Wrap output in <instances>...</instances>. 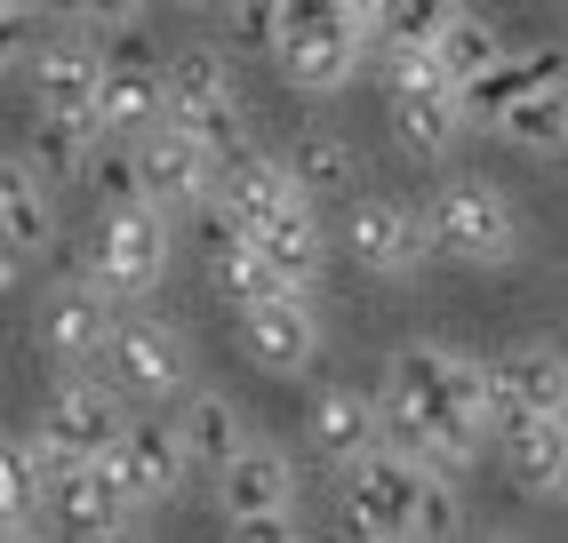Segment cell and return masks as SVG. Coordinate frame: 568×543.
Wrapping results in <instances>:
<instances>
[{"label": "cell", "instance_id": "9a60e30c", "mask_svg": "<svg viewBox=\"0 0 568 543\" xmlns=\"http://www.w3.org/2000/svg\"><path fill=\"white\" fill-rule=\"evenodd\" d=\"M393 440L385 423V392H353V383H321L313 408H305V448L321 463H361Z\"/></svg>", "mask_w": 568, "mask_h": 543}, {"label": "cell", "instance_id": "d590c367", "mask_svg": "<svg viewBox=\"0 0 568 543\" xmlns=\"http://www.w3.org/2000/svg\"><path fill=\"white\" fill-rule=\"evenodd\" d=\"M552 503H568V463H560V488H552Z\"/></svg>", "mask_w": 568, "mask_h": 543}, {"label": "cell", "instance_id": "484cf974", "mask_svg": "<svg viewBox=\"0 0 568 543\" xmlns=\"http://www.w3.org/2000/svg\"><path fill=\"white\" fill-rule=\"evenodd\" d=\"M497 136L520 144V152H537V161H560V152H568V81L520 89V96L497 112Z\"/></svg>", "mask_w": 568, "mask_h": 543}, {"label": "cell", "instance_id": "f1b7e54d", "mask_svg": "<svg viewBox=\"0 0 568 543\" xmlns=\"http://www.w3.org/2000/svg\"><path fill=\"white\" fill-rule=\"evenodd\" d=\"M505 57H513V41H505V32L488 24V17H473V9L448 24V41H440V64H448V81H457V89L488 81V72H497Z\"/></svg>", "mask_w": 568, "mask_h": 543}, {"label": "cell", "instance_id": "d6986e66", "mask_svg": "<svg viewBox=\"0 0 568 543\" xmlns=\"http://www.w3.org/2000/svg\"><path fill=\"white\" fill-rule=\"evenodd\" d=\"M104 136H153L169 129V64L161 57H104Z\"/></svg>", "mask_w": 568, "mask_h": 543}, {"label": "cell", "instance_id": "e0dca14e", "mask_svg": "<svg viewBox=\"0 0 568 543\" xmlns=\"http://www.w3.org/2000/svg\"><path fill=\"white\" fill-rule=\"evenodd\" d=\"M368 57V32L361 24H305V32H273V64H281V81L288 89H305V96H336L361 72Z\"/></svg>", "mask_w": 568, "mask_h": 543}, {"label": "cell", "instance_id": "603a6c76", "mask_svg": "<svg viewBox=\"0 0 568 543\" xmlns=\"http://www.w3.org/2000/svg\"><path fill=\"white\" fill-rule=\"evenodd\" d=\"M497 455L520 495H552L568 463V416H497Z\"/></svg>", "mask_w": 568, "mask_h": 543}, {"label": "cell", "instance_id": "7402d4cb", "mask_svg": "<svg viewBox=\"0 0 568 543\" xmlns=\"http://www.w3.org/2000/svg\"><path fill=\"white\" fill-rule=\"evenodd\" d=\"M497 368V416H568V352L560 344H513Z\"/></svg>", "mask_w": 568, "mask_h": 543}, {"label": "cell", "instance_id": "2e32d148", "mask_svg": "<svg viewBox=\"0 0 568 543\" xmlns=\"http://www.w3.org/2000/svg\"><path fill=\"white\" fill-rule=\"evenodd\" d=\"M104 463H112V480L129 488V503H136V512H161V503H176V495H184L193 448H184V432H176V423H129V432H121V448H112Z\"/></svg>", "mask_w": 568, "mask_h": 543}, {"label": "cell", "instance_id": "4316f807", "mask_svg": "<svg viewBox=\"0 0 568 543\" xmlns=\"http://www.w3.org/2000/svg\"><path fill=\"white\" fill-rule=\"evenodd\" d=\"M296 184H305L313 201H353V192H361V152H353V136L305 129V136H296Z\"/></svg>", "mask_w": 568, "mask_h": 543}, {"label": "cell", "instance_id": "cb8c5ba5", "mask_svg": "<svg viewBox=\"0 0 568 543\" xmlns=\"http://www.w3.org/2000/svg\"><path fill=\"white\" fill-rule=\"evenodd\" d=\"M176 432H184V448H193V463H209V472H224L241 448H248V423H241V408L224 400V392H209V383H184L176 392Z\"/></svg>", "mask_w": 568, "mask_h": 543}, {"label": "cell", "instance_id": "6da1fadb", "mask_svg": "<svg viewBox=\"0 0 568 543\" xmlns=\"http://www.w3.org/2000/svg\"><path fill=\"white\" fill-rule=\"evenodd\" d=\"M385 423L393 448L425 455L433 472H473L480 448L497 440V368L457 352V344H408L385 360Z\"/></svg>", "mask_w": 568, "mask_h": 543}, {"label": "cell", "instance_id": "7a4b0ae2", "mask_svg": "<svg viewBox=\"0 0 568 543\" xmlns=\"http://www.w3.org/2000/svg\"><path fill=\"white\" fill-rule=\"evenodd\" d=\"M385 112H393V136H400L408 161H448V152H457V136L473 129L465 89L448 81L440 49L385 57Z\"/></svg>", "mask_w": 568, "mask_h": 543}, {"label": "cell", "instance_id": "44dd1931", "mask_svg": "<svg viewBox=\"0 0 568 543\" xmlns=\"http://www.w3.org/2000/svg\"><path fill=\"white\" fill-rule=\"evenodd\" d=\"M32 104H41V112H72V121H97V112H104V49L49 41L41 57H32Z\"/></svg>", "mask_w": 568, "mask_h": 543}, {"label": "cell", "instance_id": "ba28073f", "mask_svg": "<svg viewBox=\"0 0 568 543\" xmlns=\"http://www.w3.org/2000/svg\"><path fill=\"white\" fill-rule=\"evenodd\" d=\"M425 216H433V248L448 264H480L488 272V264H513L520 256V208L505 201L497 184H480V176L448 184Z\"/></svg>", "mask_w": 568, "mask_h": 543}, {"label": "cell", "instance_id": "4fadbf2b", "mask_svg": "<svg viewBox=\"0 0 568 543\" xmlns=\"http://www.w3.org/2000/svg\"><path fill=\"white\" fill-rule=\"evenodd\" d=\"M241 328V360L264 368V376H305L321 360V313H313V296H264L248 304V313H233Z\"/></svg>", "mask_w": 568, "mask_h": 543}, {"label": "cell", "instance_id": "d4e9b609", "mask_svg": "<svg viewBox=\"0 0 568 543\" xmlns=\"http://www.w3.org/2000/svg\"><path fill=\"white\" fill-rule=\"evenodd\" d=\"M97 144L104 129L97 121H72V112H32V129H24V161L41 168L49 184H89V161H97Z\"/></svg>", "mask_w": 568, "mask_h": 543}, {"label": "cell", "instance_id": "4dcf8cb0", "mask_svg": "<svg viewBox=\"0 0 568 543\" xmlns=\"http://www.w3.org/2000/svg\"><path fill=\"white\" fill-rule=\"evenodd\" d=\"M416 535H465V495H457V472H425V503H416Z\"/></svg>", "mask_w": 568, "mask_h": 543}, {"label": "cell", "instance_id": "ffe728a7", "mask_svg": "<svg viewBox=\"0 0 568 543\" xmlns=\"http://www.w3.org/2000/svg\"><path fill=\"white\" fill-rule=\"evenodd\" d=\"M49 480H57V455L41 432H17L9 448H0V535H57L49 527Z\"/></svg>", "mask_w": 568, "mask_h": 543}, {"label": "cell", "instance_id": "8d00e7d4", "mask_svg": "<svg viewBox=\"0 0 568 543\" xmlns=\"http://www.w3.org/2000/svg\"><path fill=\"white\" fill-rule=\"evenodd\" d=\"M176 9H216V0H176Z\"/></svg>", "mask_w": 568, "mask_h": 543}, {"label": "cell", "instance_id": "5bb4252c", "mask_svg": "<svg viewBox=\"0 0 568 543\" xmlns=\"http://www.w3.org/2000/svg\"><path fill=\"white\" fill-rule=\"evenodd\" d=\"M136 152H144V184H153V201L169 208V216H201L216 192H224V161L193 136V129H153V136H136Z\"/></svg>", "mask_w": 568, "mask_h": 543}, {"label": "cell", "instance_id": "8992f818", "mask_svg": "<svg viewBox=\"0 0 568 543\" xmlns=\"http://www.w3.org/2000/svg\"><path fill=\"white\" fill-rule=\"evenodd\" d=\"M425 472L433 463L425 455H408V448H376V455H361V463H345V527L353 535H368V543H400V535H416V503H425Z\"/></svg>", "mask_w": 568, "mask_h": 543}, {"label": "cell", "instance_id": "836d02e7", "mask_svg": "<svg viewBox=\"0 0 568 543\" xmlns=\"http://www.w3.org/2000/svg\"><path fill=\"white\" fill-rule=\"evenodd\" d=\"M385 9H393V0H353V24L368 32V41H376V24H385Z\"/></svg>", "mask_w": 568, "mask_h": 543}, {"label": "cell", "instance_id": "5b68a950", "mask_svg": "<svg viewBox=\"0 0 568 543\" xmlns=\"http://www.w3.org/2000/svg\"><path fill=\"white\" fill-rule=\"evenodd\" d=\"M169 121L193 129L216 161H233V152L248 144V112H241V89H233V64H224V49L193 41L169 57Z\"/></svg>", "mask_w": 568, "mask_h": 543}, {"label": "cell", "instance_id": "f546056e", "mask_svg": "<svg viewBox=\"0 0 568 543\" xmlns=\"http://www.w3.org/2000/svg\"><path fill=\"white\" fill-rule=\"evenodd\" d=\"M89 192H97V208H136V201H153L136 136H104V144H97V161H89Z\"/></svg>", "mask_w": 568, "mask_h": 543}, {"label": "cell", "instance_id": "9c48e42d", "mask_svg": "<svg viewBox=\"0 0 568 543\" xmlns=\"http://www.w3.org/2000/svg\"><path fill=\"white\" fill-rule=\"evenodd\" d=\"M336 240H345V256L361 272H376V280H400V272H416L425 256H440L433 248V216L408 208V201H393V192H353Z\"/></svg>", "mask_w": 568, "mask_h": 543}, {"label": "cell", "instance_id": "83f0119b", "mask_svg": "<svg viewBox=\"0 0 568 543\" xmlns=\"http://www.w3.org/2000/svg\"><path fill=\"white\" fill-rule=\"evenodd\" d=\"M465 17V0H393L385 24H376V57H408V49H440L448 41V24Z\"/></svg>", "mask_w": 568, "mask_h": 543}, {"label": "cell", "instance_id": "52a82bcc", "mask_svg": "<svg viewBox=\"0 0 568 543\" xmlns=\"http://www.w3.org/2000/svg\"><path fill=\"white\" fill-rule=\"evenodd\" d=\"M32 432L49 440V455L64 463V455H112L121 448V432H129V392H121V376H97V368H72L57 392L41 400V423Z\"/></svg>", "mask_w": 568, "mask_h": 543}, {"label": "cell", "instance_id": "277c9868", "mask_svg": "<svg viewBox=\"0 0 568 543\" xmlns=\"http://www.w3.org/2000/svg\"><path fill=\"white\" fill-rule=\"evenodd\" d=\"M216 520L233 535H296V520H305V488H296L288 448L248 440L233 463H224V472H216Z\"/></svg>", "mask_w": 568, "mask_h": 543}, {"label": "cell", "instance_id": "7c38bea8", "mask_svg": "<svg viewBox=\"0 0 568 543\" xmlns=\"http://www.w3.org/2000/svg\"><path fill=\"white\" fill-rule=\"evenodd\" d=\"M32 336H41V352H49L57 368H97V360L112 352V336H121V320H112V296L81 272V280H64V288L41 296Z\"/></svg>", "mask_w": 568, "mask_h": 543}, {"label": "cell", "instance_id": "3957f363", "mask_svg": "<svg viewBox=\"0 0 568 543\" xmlns=\"http://www.w3.org/2000/svg\"><path fill=\"white\" fill-rule=\"evenodd\" d=\"M81 272L112 296V304H136L169 280V208L161 201H136V208H104L89 232V256Z\"/></svg>", "mask_w": 568, "mask_h": 543}, {"label": "cell", "instance_id": "8fae6325", "mask_svg": "<svg viewBox=\"0 0 568 543\" xmlns=\"http://www.w3.org/2000/svg\"><path fill=\"white\" fill-rule=\"evenodd\" d=\"M104 368L121 376L129 400H176L184 383H193V352H184V328L161 320V313H136L121 320V336H112Z\"/></svg>", "mask_w": 568, "mask_h": 543}, {"label": "cell", "instance_id": "1f68e13d", "mask_svg": "<svg viewBox=\"0 0 568 543\" xmlns=\"http://www.w3.org/2000/svg\"><path fill=\"white\" fill-rule=\"evenodd\" d=\"M224 9H233V41H248V49H273L281 0H224Z\"/></svg>", "mask_w": 568, "mask_h": 543}, {"label": "cell", "instance_id": "e575fe53", "mask_svg": "<svg viewBox=\"0 0 568 543\" xmlns=\"http://www.w3.org/2000/svg\"><path fill=\"white\" fill-rule=\"evenodd\" d=\"M41 17H64V24H89V0H41Z\"/></svg>", "mask_w": 568, "mask_h": 543}, {"label": "cell", "instance_id": "30bf717a", "mask_svg": "<svg viewBox=\"0 0 568 543\" xmlns=\"http://www.w3.org/2000/svg\"><path fill=\"white\" fill-rule=\"evenodd\" d=\"M49 527L57 535L112 543V535H136V503H129L121 480H112L104 455H64L57 480H49Z\"/></svg>", "mask_w": 568, "mask_h": 543}, {"label": "cell", "instance_id": "d6a6232c", "mask_svg": "<svg viewBox=\"0 0 568 543\" xmlns=\"http://www.w3.org/2000/svg\"><path fill=\"white\" fill-rule=\"evenodd\" d=\"M144 17V0H89V24L97 32H121V24H136Z\"/></svg>", "mask_w": 568, "mask_h": 543}, {"label": "cell", "instance_id": "ac0fdd59", "mask_svg": "<svg viewBox=\"0 0 568 543\" xmlns=\"http://www.w3.org/2000/svg\"><path fill=\"white\" fill-rule=\"evenodd\" d=\"M0 240H9V272H24L32 256L57 248V184L24 152L0 161Z\"/></svg>", "mask_w": 568, "mask_h": 543}]
</instances>
